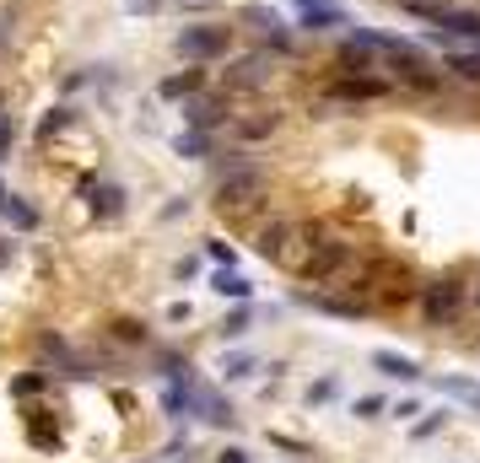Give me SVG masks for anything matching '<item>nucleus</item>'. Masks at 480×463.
<instances>
[{"label":"nucleus","instance_id":"32","mask_svg":"<svg viewBox=\"0 0 480 463\" xmlns=\"http://www.w3.org/2000/svg\"><path fill=\"white\" fill-rule=\"evenodd\" d=\"M443 421H448V410H432V415H427V421H421V426H416V432H411V437H432V432H438V426H443Z\"/></svg>","mask_w":480,"mask_h":463},{"label":"nucleus","instance_id":"26","mask_svg":"<svg viewBox=\"0 0 480 463\" xmlns=\"http://www.w3.org/2000/svg\"><path fill=\"white\" fill-rule=\"evenodd\" d=\"M249 334V307H238L232 318H222V340H243Z\"/></svg>","mask_w":480,"mask_h":463},{"label":"nucleus","instance_id":"34","mask_svg":"<svg viewBox=\"0 0 480 463\" xmlns=\"http://www.w3.org/2000/svg\"><path fill=\"white\" fill-rule=\"evenodd\" d=\"M216 463H249V453H243V448H227V453H222Z\"/></svg>","mask_w":480,"mask_h":463},{"label":"nucleus","instance_id":"20","mask_svg":"<svg viewBox=\"0 0 480 463\" xmlns=\"http://www.w3.org/2000/svg\"><path fill=\"white\" fill-rule=\"evenodd\" d=\"M438 388H443L448 399H465L470 410H480V383H475V378H443Z\"/></svg>","mask_w":480,"mask_h":463},{"label":"nucleus","instance_id":"6","mask_svg":"<svg viewBox=\"0 0 480 463\" xmlns=\"http://www.w3.org/2000/svg\"><path fill=\"white\" fill-rule=\"evenodd\" d=\"M459 307H465V280H459V275H438V280L421 291V318H427L432 329H438V324H454Z\"/></svg>","mask_w":480,"mask_h":463},{"label":"nucleus","instance_id":"24","mask_svg":"<svg viewBox=\"0 0 480 463\" xmlns=\"http://www.w3.org/2000/svg\"><path fill=\"white\" fill-rule=\"evenodd\" d=\"M0 216H11V227H16V232H32V227H38V210H32V205H22L16 194H5V210H0Z\"/></svg>","mask_w":480,"mask_h":463},{"label":"nucleus","instance_id":"9","mask_svg":"<svg viewBox=\"0 0 480 463\" xmlns=\"http://www.w3.org/2000/svg\"><path fill=\"white\" fill-rule=\"evenodd\" d=\"M292 5H297V22L308 32H346L351 27V11L335 0H292Z\"/></svg>","mask_w":480,"mask_h":463},{"label":"nucleus","instance_id":"4","mask_svg":"<svg viewBox=\"0 0 480 463\" xmlns=\"http://www.w3.org/2000/svg\"><path fill=\"white\" fill-rule=\"evenodd\" d=\"M173 49H178L189 65H211V59H222V54L232 49V27H216V22H189V27H178Z\"/></svg>","mask_w":480,"mask_h":463},{"label":"nucleus","instance_id":"7","mask_svg":"<svg viewBox=\"0 0 480 463\" xmlns=\"http://www.w3.org/2000/svg\"><path fill=\"white\" fill-rule=\"evenodd\" d=\"M238 22H249L259 38H270V49H276V54H292V49H297V38H292V22H286L276 5H259V0H249V5H238Z\"/></svg>","mask_w":480,"mask_h":463},{"label":"nucleus","instance_id":"30","mask_svg":"<svg viewBox=\"0 0 480 463\" xmlns=\"http://www.w3.org/2000/svg\"><path fill=\"white\" fill-rule=\"evenodd\" d=\"M205 254H211V259H216V264H227V270H232V259H238V254H232V248H227V243H216V237H211V243H205Z\"/></svg>","mask_w":480,"mask_h":463},{"label":"nucleus","instance_id":"23","mask_svg":"<svg viewBox=\"0 0 480 463\" xmlns=\"http://www.w3.org/2000/svg\"><path fill=\"white\" fill-rule=\"evenodd\" d=\"M443 65H448L459 81H475V86H480V54H459V49H448V54H443Z\"/></svg>","mask_w":480,"mask_h":463},{"label":"nucleus","instance_id":"12","mask_svg":"<svg viewBox=\"0 0 480 463\" xmlns=\"http://www.w3.org/2000/svg\"><path fill=\"white\" fill-rule=\"evenodd\" d=\"M227 113H232V108H227L222 97H200V92L184 97V124H189V129H216V124H227Z\"/></svg>","mask_w":480,"mask_h":463},{"label":"nucleus","instance_id":"10","mask_svg":"<svg viewBox=\"0 0 480 463\" xmlns=\"http://www.w3.org/2000/svg\"><path fill=\"white\" fill-rule=\"evenodd\" d=\"M270 76H276L270 54H243V59H232V70H227V92H259Z\"/></svg>","mask_w":480,"mask_h":463},{"label":"nucleus","instance_id":"35","mask_svg":"<svg viewBox=\"0 0 480 463\" xmlns=\"http://www.w3.org/2000/svg\"><path fill=\"white\" fill-rule=\"evenodd\" d=\"M11 254H16V243H11V237H0V264H11Z\"/></svg>","mask_w":480,"mask_h":463},{"label":"nucleus","instance_id":"21","mask_svg":"<svg viewBox=\"0 0 480 463\" xmlns=\"http://www.w3.org/2000/svg\"><path fill=\"white\" fill-rule=\"evenodd\" d=\"M70 119H76V108H70V102H59V108H49V113L38 119V140H54V135H59V129H65Z\"/></svg>","mask_w":480,"mask_h":463},{"label":"nucleus","instance_id":"11","mask_svg":"<svg viewBox=\"0 0 480 463\" xmlns=\"http://www.w3.org/2000/svg\"><path fill=\"white\" fill-rule=\"evenodd\" d=\"M389 86H405V92H421V97H427V92H438V86H443V76H438V70H427V65H421V54H400V59H394V81H389Z\"/></svg>","mask_w":480,"mask_h":463},{"label":"nucleus","instance_id":"38","mask_svg":"<svg viewBox=\"0 0 480 463\" xmlns=\"http://www.w3.org/2000/svg\"><path fill=\"white\" fill-rule=\"evenodd\" d=\"M0 43H5V27H0Z\"/></svg>","mask_w":480,"mask_h":463},{"label":"nucleus","instance_id":"36","mask_svg":"<svg viewBox=\"0 0 480 463\" xmlns=\"http://www.w3.org/2000/svg\"><path fill=\"white\" fill-rule=\"evenodd\" d=\"M168 5H195V11H205L211 0H168Z\"/></svg>","mask_w":480,"mask_h":463},{"label":"nucleus","instance_id":"13","mask_svg":"<svg viewBox=\"0 0 480 463\" xmlns=\"http://www.w3.org/2000/svg\"><path fill=\"white\" fill-rule=\"evenodd\" d=\"M86 205L97 221H119L124 216V189L119 183H86Z\"/></svg>","mask_w":480,"mask_h":463},{"label":"nucleus","instance_id":"18","mask_svg":"<svg viewBox=\"0 0 480 463\" xmlns=\"http://www.w3.org/2000/svg\"><path fill=\"white\" fill-rule=\"evenodd\" d=\"M373 367H378L384 378H400V383H416V378H421V367H416L411 356H394V351H373Z\"/></svg>","mask_w":480,"mask_h":463},{"label":"nucleus","instance_id":"29","mask_svg":"<svg viewBox=\"0 0 480 463\" xmlns=\"http://www.w3.org/2000/svg\"><path fill=\"white\" fill-rule=\"evenodd\" d=\"M11 146H16V119H5V113H0V162H5V151H11Z\"/></svg>","mask_w":480,"mask_h":463},{"label":"nucleus","instance_id":"33","mask_svg":"<svg viewBox=\"0 0 480 463\" xmlns=\"http://www.w3.org/2000/svg\"><path fill=\"white\" fill-rule=\"evenodd\" d=\"M124 11H146V16H157V11H168V0H124Z\"/></svg>","mask_w":480,"mask_h":463},{"label":"nucleus","instance_id":"31","mask_svg":"<svg viewBox=\"0 0 480 463\" xmlns=\"http://www.w3.org/2000/svg\"><path fill=\"white\" fill-rule=\"evenodd\" d=\"M335 388H340L335 378H324V383H313V394H308V405H324V399H335Z\"/></svg>","mask_w":480,"mask_h":463},{"label":"nucleus","instance_id":"17","mask_svg":"<svg viewBox=\"0 0 480 463\" xmlns=\"http://www.w3.org/2000/svg\"><path fill=\"white\" fill-rule=\"evenodd\" d=\"M303 307H319V313H335V318H362L367 307L362 302H346V297H319V291H297Z\"/></svg>","mask_w":480,"mask_h":463},{"label":"nucleus","instance_id":"15","mask_svg":"<svg viewBox=\"0 0 480 463\" xmlns=\"http://www.w3.org/2000/svg\"><path fill=\"white\" fill-rule=\"evenodd\" d=\"M276 124H281V108H254V113L232 119V135H238V140H265Z\"/></svg>","mask_w":480,"mask_h":463},{"label":"nucleus","instance_id":"28","mask_svg":"<svg viewBox=\"0 0 480 463\" xmlns=\"http://www.w3.org/2000/svg\"><path fill=\"white\" fill-rule=\"evenodd\" d=\"M38 388H43V378H38V372H27V378H16V383H11V394H16V399H32Z\"/></svg>","mask_w":480,"mask_h":463},{"label":"nucleus","instance_id":"2","mask_svg":"<svg viewBox=\"0 0 480 463\" xmlns=\"http://www.w3.org/2000/svg\"><path fill=\"white\" fill-rule=\"evenodd\" d=\"M357 270V248L346 243V237H313V248H308V259H303V280H313V286H330V280H346Z\"/></svg>","mask_w":480,"mask_h":463},{"label":"nucleus","instance_id":"25","mask_svg":"<svg viewBox=\"0 0 480 463\" xmlns=\"http://www.w3.org/2000/svg\"><path fill=\"white\" fill-rule=\"evenodd\" d=\"M254 367H259L254 356H227V361H222V372H227V383H243V378H254Z\"/></svg>","mask_w":480,"mask_h":463},{"label":"nucleus","instance_id":"22","mask_svg":"<svg viewBox=\"0 0 480 463\" xmlns=\"http://www.w3.org/2000/svg\"><path fill=\"white\" fill-rule=\"evenodd\" d=\"M173 146H178V156H195L200 162V156H211V129H184Z\"/></svg>","mask_w":480,"mask_h":463},{"label":"nucleus","instance_id":"16","mask_svg":"<svg viewBox=\"0 0 480 463\" xmlns=\"http://www.w3.org/2000/svg\"><path fill=\"white\" fill-rule=\"evenodd\" d=\"M205 86V70L195 65V70H178V76H162V86H157V97H168V102H184V97H195Z\"/></svg>","mask_w":480,"mask_h":463},{"label":"nucleus","instance_id":"8","mask_svg":"<svg viewBox=\"0 0 480 463\" xmlns=\"http://www.w3.org/2000/svg\"><path fill=\"white\" fill-rule=\"evenodd\" d=\"M394 86L384 81V76H367V70H340L335 81H330V97L335 102H378V97H389Z\"/></svg>","mask_w":480,"mask_h":463},{"label":"nucleus","instance_id":"5","mask_svg":"<svg viewBox=\"0 0 480 463\" xmlns=\"http://www.w3.org/2000/svg\"><path fill=\"white\" fill-rule=\"evenodd\" d=\"M265 200V173L259 167H232L216 189V210L222 216H238V210H254Z\"/></svg>","mask_w":480,"mask_h":463},{"label":"nucleus","instance_id":"14","mask_svg":"<svg viewBox=\"0 0 480 463\" xmlns=\"http://www.w3.org/2000/svg\"><path fill=\"white\" fill-rule=\"evenodd\" d=\"M189 415H200V421H211V426H232V405H227L216 388H205V383H195V405H189Z\"/></svg>","mask_w":480,"mask_h":463},{"label":"nucleus","instance_id":"39","mask_svg":"<svg viewBox=\"0 0 480 463\" xmlns=\"http://www.w3.org/2000/svg\"><path fill=\"white\" fill-rule=\"evenodd\" d=\"M475 302H480V286H475Z\"/></svg>","mask_w":480,"mask_h":463},{"label":"nucleus","instance_id":"37","mask_svg":"<svg viewBox=\"0 0 480 463\" xmlns=\"http://www.w3.org/2000/svg\"><path fill=\"white\" fill-rule=\"evenodd\" d=\"M0 210H5V183H0Z\"/></svg>","mask_w":480,"mask_h":463},{"label":"nucleus","instance_id":"19","mask_svg":"<svg viewBox=\"0 0 480 463\" xmlns=\"http://www.w3.org/2000/svg\"><path fill=\"white\" fill-rule=\"evenodd\" d=\"M211 286H216L222 297H232V302H249V297H254V286H249V275H238V270H227V264L216 270V280H211Z\"/></svg>","mask_w":480,"mask_h":463},{"label":"nucleus","instance_id":"3","mask_svg":"<svg viewBox=\"0 0 480 463\" xmlns=\"http://www.w3.org/2000/svg\"><path fill=\"white\" fill-rule=\"evenodd\" d=\"M400 5H405L411 16H421V22H438L448 43H454V38L480 43V11L475 5H454V0H400Z\"/></svg>","mask_w":480,"mask_h":463},{"label":"nucleus","instance_id":"27","mask_svg":"<svg viewBox=\"0 0 480 463\" xmlns=\"http://www.w3.org/2000/svg\"><path fill=\"white\" fill-rule=\"evenodd\" d=\"M351 415H357V421H378V415H384V399H373V394H367V399H357V405H351Z\"/></svg>","mask_w":480,"mask_h":463},{"label":"nucleus","instance_id":"1","mask_svg":"<svg viewBox=\"0 0 480 463\" xmlns=\"http://www.w3.org/2000/svg\"><path fill=\"white\" fill-rule=\"evenodd\" d=\"M319 232L324 227H308V221H265L259 237H254V248H259V259H270L281 270H303V259H308V248H313Z\"/></svg>","mask_w":480,"mask_h":463}]
</instances>
